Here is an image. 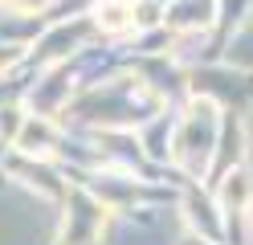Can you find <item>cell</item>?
I'll list each match as a JSON object with an SVG mask.
<instances>
[{
    "label": "cell",
    "instance_id": "1",
    "mask_svg": "<svg viewBox=\"0 0 253 245\" xmlns=\"http://www.w3.org/2000/svg\"><path fill=\"white\" fill-rule=\"evenodd\" d=\"M220 127H225L220 106L212 98H204V94H196L192 102H188V110L180 114L176 131H171V159H176L192 180L204 176V168H209V159H212L216 143H220Z\"/></svg>",
    "mask_w": 253,
    "mask_h": 245
},
{
    "label": "cell",
    "instance_id": "2",
    "mask_svg": "<svg viewBox=\"0 0 253 245\" xmlns=\"http://www.w3.org/2000/svg\"><path fill=\"white\" fill-rule=\"evenodd\" d=\"M106 225V204L90 188H70L66 192V229H61V245H94L102 237Z\"/></svg>",
    "mask_w": 253,
    "mask_h": 245
},
{
    "label": "cell",
    "instance_id": "3",
    "mask_svg": "<svg viewBox=\"0 0 253 245\" xmlns=\"http://www.w3.org/2000/svg\"><path fill=\"white\" fill-rule=\"evenodd\" d=\"M57 147V123L45 119V114H25L21 123V135L12 143L17 155H29V159H49Z\"/></svg>",
    "mask_w": 253,
    "mask_h": 245
},
{
    "label": "cell",
    "instance_id": "4",
    "mask_svg": "<svg viewBox=\"0 0 253 245\" xmlns=\"http://www.w3.org/2000/svg\"><path fill=\"white\" fill-rule=\"evenodd\" d=\"M184 212H188V225H192L196 229V233H200V241H212V245H220V229H225V225H220V217H212V204H209V196H204V192H188V200H184Z\"/></svg>",
    "mask_w": 253,
    "mask_h": 245
},
{
    "label": "cell",
    "instance_id": "5",
    "mask_svg": "<svg viewBox=\"0 0 253 245\" xmlns=\"http://www.w3.org/2000/svg\"><path fill=\"white\" fill-rule=\"evenodd\" d=\"M216 4L220 0H176L168 21L176 29H184V33H200V29H209L216 21Z\"/></svg>",
    "mask_w": 253,
    "mask_h": 245
},
{
    "label": "cell",
    "instance_id": "6",
    "mask_svg": "<svg viewBox=\"0 0 253 245\" xmlns=\"http://www.w3.org/2000/svg\"><path fill=\"white\" fill-rule=\"evenodd\" d=\"M90 21H94V29H102V33H131L135 29V4L131 0H98L94 4V12H90Z\"/></svg>",
    "mask_w": 253,
    "mask_h": 245
},
{
    "label": "cell",
    "instance_id": "7",
    "mask_svg": "<svg viewBox=\"0 0 253 245\" xmlns=\"http://www.w3.org/2000/svg\"><path fill=\"white\" fill-rule=\"evenodd\" d=\"M21 123H25V110H21V106H4V110H0V139H4V143H17Z\"/></svg>",
    "mask_w": 253,
    "mask_h": 245
},
{
    "label": "cell",
    "instance_id": "8",
    "mask_svg": "<svg viewBox=\"0 0 253 245\" xmlns=\"http://www.w3.org/2000/svg\"><path fill=\"white\" fill-rule=\"evenodd\" d=\"M8 12H17V16H29V12H41L45 8V0H0Z\"/></svg>",
    "mask_w": 253,
    "mask_h": 245
},
{
    "label": "cell",
    "instance_id": "9",
    "mask_svg": "<svg viewBox=\"0 0 253 245\" xmlns=\"http://www.w3.org/2000/svg\"><path fill=\"white\" fill-rule=\"evenodd\" d=\"M21 57H25V49H21V45H0V74L12 70V65H17Z\"/></svg>",
    "mask_w": 253,
    "mask_h": 245
}]
</instances>
